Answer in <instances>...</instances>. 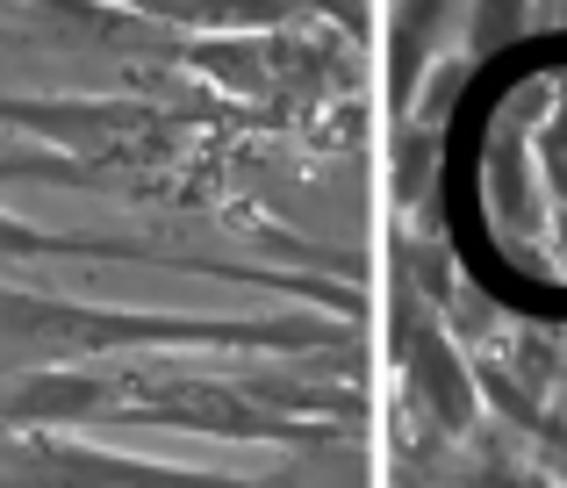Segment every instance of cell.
<instances>
[{"mask_svg": "<svg viewBox=\"0 0 567 488\" xmlns=\"http://www.w3.org/2000/svg\"><path fill=\"white\" fill-rule=\"evenodd\" d=\"M37 251H65V238H51V230H37V224H14V216L0 209V259H37Z\"/></svg>", "mask_w": 567, "mask_h": 488, "instance_id": "6da1fadb", "label": "cell"}]
</instances>
